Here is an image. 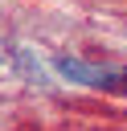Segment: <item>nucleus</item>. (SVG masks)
Returning a JSON list of instances; mask_svg holds the SVG:
<instances>
[{"label": "nucleus", "instance_id": "1", "mask_svg": "<svg viewBox=\"0 0 127 131\" xmlns=\"http://www.w3.org/2000/svg\"><path fill=\"white\" fill-rule=\"evenodd\" d=\"M57 74L94 90H111V94H127V70H107V66H86L78 57H57Z\"/></svg>", "mask_w": 127, "mask_h": 131}]
</instances>
